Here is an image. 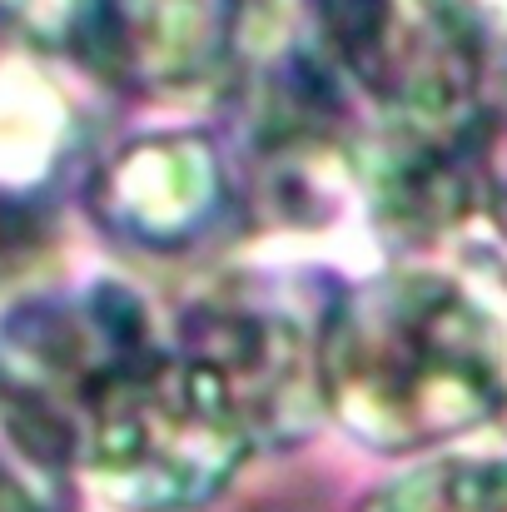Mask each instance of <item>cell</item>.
Returning a JSON list of instances; mask_svg holds the SVG:
<instances>
[{"instance_id":"1","label":"cell","mask_w":507,"mask_h":512,"mask_svg":"<svg viewBox=\"0 0 507 512\" xmlns=\"http://www.w3.org/2000/svg\"><path fill=\"white\" fill-rule=\"evenodd\" d=\"M324 413L378 448H453L507 413V269L478 249H413L338 289Z\"/></svg>"},{"instance_id":"8","label":"cell","mask_w":507,"mask_h":512,"mask_svg":"<svg viewBox=\"0 0 507 512\" xmlns=\"http://www.w3.org/2000/svg\"><path fill=\"white\" fill-rule=\"evenodd\" d=\"M65 145V100L25 70H0V204L45 209V184L65 165Z\"/></svg>"},{"instance_id":"4","label":"cell","mask_w":507,"mask_h":512,"mask_svg":"<svg viewBox=\"0 0 507 512\" xmlns=\"http://www.w3.org/2000/svg\"><path fill=\"white\" fill-rule=\"evenodd\" d=\"M70 55L110 90L189 100L214 90L249 30L244 0H60Z\"/></svg>"},{"instance_id":"3","label":"cell","mask_w":507,"mask_h":512,"mask_svg":"<svg viewBox=\"0 0 507 512\" xmlns=\"http://www.w3.org/2000/svg\"><path fill=\"white\" fill-rule=\"evenodd\" d=\"M334 294L294 274H234L179 314L174 348L234 403L254 448H294L324 413V329Z\"/></svg>"},{"instance_id":"5","label":"cell","mask_w":507,"mask_h":512,"mask_svg":"<svg viewBox=\"0 0 507 512\" xmlns=\"http://www.w3.org/2000/svg\"><path fill=\"white\" fill-rule=\"evenodd\" d=\"M150 348L160 339L145 304L125 284L100 279L15 304L0 324V378L75 433L80 413Z\"/></svg>"},{"instance_id":"7","label":"cell","mask_w":507,"mask_h":512,"mask_svg":"<svg viewBox=\"0 0 507 512\" xmlns=\"http://www.w3.org/2000/svg\"><path fill=\"white\" fill-rule=\"evenodd\" d=\"M75 433L0 378V512H75Z\"/></svg>"},{"instance_id":"6","label":"cell","mask_w":507,"mask_h":512,"mask_svg":"<svg viewBox=\"0 0 507 512\" xmlns=\"http://www.w3.org/2000/svg\"><path fill=\"white\" fill-rule=\"evenodd\" d=\"M110 239L145 254L194 249L229 209V170L204 135L130 140L90 189Z\"/></svg>"},{"instance_id":"2","label":"cell","mask_w":507,"mask_h":512,"mask_svg":"<svg viewBox=\"0 0 507 512\" xmlns=\"http://www.w3.org/2000/svg\"><path fill=\"white\" fill-rule=\"evenodd\" d=\"M75 453L115 508L194 512L229 488L254 443L224 388L160 343L80 413Z\"/></svg>"},{"instance_id":"9","label":"cell","mask_w":507,"mask_h":512,"mask_svg":"<svg viewBox=\"0 0 507 512\" xmlns=\"http://www.w3.org/2000/svg\"><path fill=\"white\" fill-rule=\"evenodd\" d=\"M358 512H507V448H438Z\"/></svg>"},{"instance_id":"10","label":"cell","mask_w":507,"mask_h":512,"mask_svg":"<svg viewBox=\"0 0 507 512\" xmlns=\"http://www.w3.org/2000/svg\"><path fill=\"white\" fill-rule=\"evenodd\" d=\"M478 209L503 229L507 239V80L488 100L483 140H478Z\"/></svg>"}]
</instances>
